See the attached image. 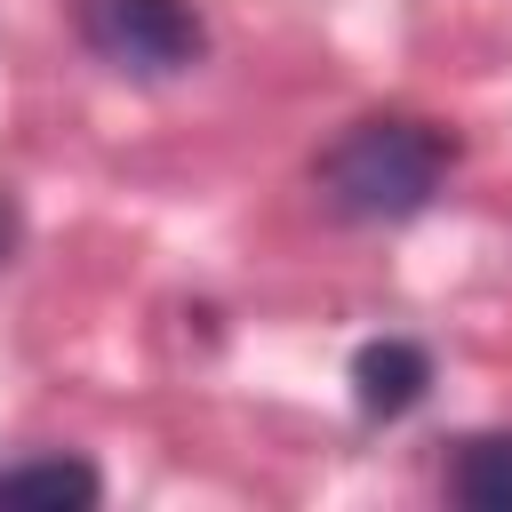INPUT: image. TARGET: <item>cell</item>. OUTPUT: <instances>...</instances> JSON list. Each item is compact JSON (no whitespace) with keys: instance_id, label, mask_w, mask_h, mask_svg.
I'll return each instance as SVG.
<instances>
[{"instance_id":"277c9868","label":"cell","mask_w":512,"mask_h":512,"mask_svg":"<svg viewBox=\"0 0 512 512\" xmlns=\"http://www.w3.org/2000/svg\"><path fill=\"white\" fill-rule=\"evenodd\" d=\"M104 496L96 464L80 456H24V464H0V504H48V512H88Z\"/></svg>"},{"instance_id":"3957f363","label":"cell","mask_w":512,"mask_h":512,"mask_svg":"<svg viewBox=\"0 0 512 512\" xmlns=\"http://www.w3.org/2000/svg\"><path fill=\"white\" fill-rule=\"evenodd\" d=\"M424 384H432V352L408 344V336H376V344H360V360H352V400H360V416H376V424L408 416V408L424 400Z\"/></svg>"},{"instance_id":"8992f818","label":"cell","mask_w":512,"mask_h":512,"mask_svg":"<svg viewBox=\"0 0 512 512\" xmlns=\"http://www.w3.org/2000/svg\"><path fill=\"white\" fill-rule=\"evenodd\" d=\"M8 248H16V208L0 200V264H8Z\"/></svg>"},{"instance_id":"5b68a950","label":"cell","mask_w":512,"mask_h":512,"mask_svg":"<svg viewBox=\"0 0 512 512\" xmlns=\"http://www.w3.org/2000/svg\"><path fill=\"white\" fill-rule=\"evenodd\" d=\"M448 496L472 512H512V432H472L448 464Z\"/></svg>"},{"instance_id":"6da1fadb","label":"cell","mask_w":512,"mask_h":512,"mask_svg":"<svg viewBox=\"0 0 512 512\" xmlns=\"http://www.w3.org/2000/svg\"><path fill=\"white\" fill-rule=\"evenodd\" d=\"M448 160H456L448 128L408 120V112H376V120H352V128L320 152L312 184H320V200H328L336 216H352V224H400V216H416V208L440 192Z\"/></svg>"},{"instance_id":"7a4b0ae2","label":"cell","mask_w":512,"mask_h":512,"mask_svg":"<svg viewBox=\"0 0 512 512\" xmlns=\"http://www.w3.org/2000/svg\"><path fill=\"white\" fill-rule=\"evenodd\" d=\"M72 24L112 72L136 80H168L208 56V32L184 0H72Z\"/></svg>"}]
</instances>
